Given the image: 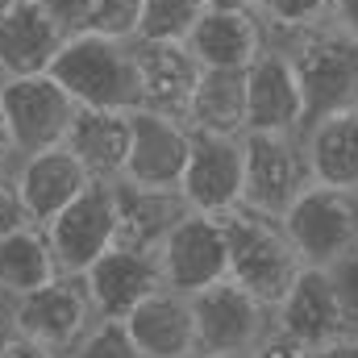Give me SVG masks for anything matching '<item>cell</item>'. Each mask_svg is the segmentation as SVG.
<instances>
[{"instance_id": "1", "label": "cell", "mask_w": 358, "mask_h": 358, "mask_svg": "<svg viewBox=\"0 0 358 358\" xmlns=\"http://www.w3.org/2000/svg\"><path fill=\"white\" fill-rule=\"evenodd\" d=\"M221 229H225L229 279L242 283L250 296H259L267 308H275L283 300V292L292 287V279L304 271L283 221L238 204V208L221 213Z\"/></svg>"}, {"instance_id": "34", "label": "cell", "mask_w": 358, "mask_h": 358, "mask_svg": "<svg viewBox=\"0 0 358 358\" xmlns=\"http://www.w3.org/2000/svg\"><path fill=\"white\" fill-rule=\"evenodd\" d=\"M334 25L358 38V0H334Z\"/></svg>"}, {"instance_id": "28", "label": "cell", "mask_w": 358, "mask_h": 358, "mask_svg": "<svg viewBox=\"0 0 358 358\" xmlns=\"http://www.w3.org/2000/svg\"><path fill=\"white\" fill-rule=\"evenodd\" d=\"M204 0H142V25L138 38H163V42H183L192 25L204 17Z\"/></svg>"}, {"instance_id": "24", "label": "cell", "mask_w": 358, "mask_h": 358, "mask_svg": "<svg viewBox=\"0 0 358 358\" xmlns=\"http://www.w3.org/2000/svg\"><path fill=\"white\" fill-rule=\"evenodd\" d=\"M187 129L200 134H246V71H200L192 104H187Z\"/></svg>"}, {"instance_id": "25", "label": "cell", "mask_w": 358, "mask_h": 358, "mask_svg": "<svg viewBox=\"0 0 358 358\" xmlns=\"http://www.w3.org/2000/svg\"><path fill=\"white\" fill-rule=\"evenodd\" d=\"M59 275L50 242L42 225H25L8 238H0V300L13 304L17 296H29L34 287L50 283Z\"/></svg>"}, {"instance_id": "33", "label": "cell", "mask_w": 358, "mask_h": 358, "mask_svg": "<svg viewBox=\"0 0 358 358\" xmlns=\"http://www.w3.org/2000/svg\"><path fill=\"white\" fill-rule=\"evenodd\" d=\"M250 358H313V350L271 329L267 338H263V346H259V350H255V355H250Z\"/></svg>"}, {"instance_id": "35", "label": "cell", "mask_w": 358, "mask_h": 358, "mask_svg": "<svg viewBox=\"0 0 358 358\" xmlns=\"http://www.w3.org/2000/svg\"><path fill=\"white\" fill-rule=\"evenodd\" d=\"M17 163H21V155H17V146H13V134H8L4 117H0V176H13Z\"/></svg>"}, {"instance_id": "4", "label": "cell", "mask_w": 358, "mask_h": 358, "mask_svg": "<svg viewBox=\"0 0 358 358\" xmlns=\"http://www.w3.org/2000/svg\"><path fill=\"white\" fill-rule=\"evenodd\" d=\"M279 221L304 267L334 271L358 255V187L308 183Z\"/></svg>"}, {"instance_id": "15", "label": "cell", "mask_w": 358, "mask_h": 358, "mask_svg": "<svg viewBox=\"0 0 358 358\" xmlns=\"http://www.w3.org/2000/svg\"><path fill=\"white\" fill-rule=\"evenodd\" d=\"M67 38L71 29L50 0H17L0 13V80L50 71Z\"/></svg>"}, {"instance_id": "5", "label": "cell", "mask_w": 358, "mask_h": 358, "mask_svg": "<svg viewBox=\"0 0 358 358\" xmlns=\"http://www.w3.org/2000/svg\"><path fill=\"white\" fill-rule=\"evenodd\" d=\"M96 304L88 296L84 275H55L50 283L34 287L29 296H17L13 304H4V325L34 338L38 346L55 350V355H71L88 329L96 325Z\"/></svg>"}, {"instance_id": "2", "label": "cell", "mask_w": 358, "mask_h": 358, "mask_svg": "<svg viewBox=\"0 0 358 358\" xmlns=\"http://www.w3.org/2000/svg\"><path fill=\"white\" fill-rule=\"evenodd\" d=\"M279 46L287 50V59L296 67L308 121L358 104V38L338 29L334 21H325V25L300 29L292 38H279Z\"/></svg>"}, {"instance_id": "22", "label": "cell", "mask_w": 358, "mask_h": 358, "mask_svg": "<svg viewBox=\"0 0 358 358\" xmlns=\"http://www.w3.org/2000/svg\"><path fill=\"white\" fill-rule=\"evenodd\" d=\"M308 176L325 187H358V104L325 113L300 134Z\"/></svg>"}, {"instance_id": "21", "label": "cell", "mask_w": 358, "mask_h": 358, "mask_svg": "<svg viewBox=\"0 0 358 358\" xmlns=\"http://www.w3.org/2000/svg\"><path fill=\"white\" fill-rule=\"evenodd\" d=\"M113 192H117V246L159 255L163 238L187 213V200L179 196V187H138V183L113 179Z\"/></svg>"}, {"instance_id": "26", "label": "cell", "mask_w": 358, "mask_h": 358, "mask_svg": "<svg viewBox=\"0 0 358 358\" xmlns=\"http://www.w3.org/2000/svg\"><path fill=\"white\" fill-rule=\"evenodd\" d=\"M71 34H100L134 42L142 25V0H50Z\"/></svg>"}, {"instance_id": "16", "label": "cell", "mask_w": 358, "mask_h": 358, "mask_svg": "<svg viewBox=\"0 0 358 358\" xmlns=\"http://www.w3.org/2000/svg\"><path fill=\"white\" fill-rule=\"evenodd\" d=\"M187 150H192V129L183 121L134 108L129 113V159H125L121 179L138 187H179Z\"/></svg>"}, {"instance_id": "11", "label": "cell", "mask_w": 358, "mask_h": 358, "mask_svg": "<svg viewBox=\"0 0 358 358\" xmlns=\"http://www.w3.org/2000/svg\"><path fill=\"white\" fill-rule=\"evenodd\" d=\"M159 271L171 292L196 296L221 279H229V255H225V229L221 217L208 213H183L176 229L159 246Z\"/></svg>"}, {"instance_id": "6", "label": "cell", "mask_w": 358, "mask_h": 358, "mask_svg": "<svg viewBox=\"0 0 358 358\" xmlns=\"http://www.w3.org/2000/svg\"><path fill=\"white\" fill-rule=\"evenodd\" d=\"M187 300L196 321V355L250 358L271 334V308L234 279H221Z\"/></svg>"}, {"instance_id": "38", "label": "cell", "mask_w": 358, "mask_h": 358, "mask_svg": "<svg viewBox=\"0 0 358 358\" xmlns=\"http://www.w3.org/2000/svg\"><path fill=\"white\" fill-rule=\"evenodd\" d=\"M0 321H4V300H0Z\"/></svg>"}, {"instance_id": "20", "label": "cell", "mask_w": 358, "mask_h": 358, "mask_svg": "<svg viewBox=\"0 0 358 358\" xmlns=\"http://www.w3.org/2000/svg\"><path fill=\"white\" fill-rule=\"evenodd\" d=\"M13 176H17L25 213H29L34 225H46L55 213H63V208L92 183L88 167H84L67 146H50V150L25 155Z\"/></svg>"}, {"instance_id": "7", "label": "cell", "mask_w": 358, "mask_h": 358, "mask_svg": "<svg viewBox=\"0 0 358 358\" xmlns=\"http://www.w3.org/2000/svg\"><path fill=\"white\" fill-rule=\"evenodd\" d=\"M76 113H80V104L67 96V88L50 71L0 80V117H4L21 159L50 150V146H63Z\"/></svg>"}, {"instance_id": "19", "label": "cell", "mask_w": 358, "mask_h": 358, "mask_svg": "<svg viewBox=\"0 0 358 358\" xmlns=\"http://www.w3.org/2000/svg\"><path fill=\"white\" fill-rule=\"evenodd\" d=\"M121 325H125L134 350L142 358H192L196 355V321H192V300L183 292L159 287Z\"/></svg>"}, {"instance_id": "30", "label": "cell", "mask_w": 358, "mask_h": 358, "mask_svg": "<svg viewBox=\"0 0 358 358\" xmlns=\"http://www.w3.org/2000/svg\"><path fill=\"white\" fill-rule=\"evenodd\" d=\"M34 225L29 213H25V200H21V187H17V176H0V238L17 234Z\"/></svg>"}, {"instance_id": "17", "label": "cell", "mask_w": 358, "mask_h": 358, "mask_svg": "<svg viewBox=\"0 0 358 358\" xmlns=\"http://www.w3.org/2000/svg\"><path fill=\"white\" fill-rule=\"evenodd\" d=\"M88 296L96 304L100 321H125L146 296H155L163 283L159 255L155 250H134V246H113L84 271Z\"/></svg>"}, {"instance_id": "29", "label": "cell", "mask_w": 358, "mask_h": 358, "mask_svg": "<svg viewBox=\"0 0 358 358\" xmlns=\"http://www.w3.org/2000/svg\"><path fill=\"white\" fill-rule=\"evenodd\" d=\"M67 358H142V355L134 350V342H129L121 321H96L88 329V338Z\"/></svg>"}, {"instance_id": "14", "label": "cell", "mask_w": 358, "mask_h": 358, "mask_svg": "<svg viewBox=\"0 0 358 358\" xmlns=\"http://www.w3.org/2000/svg\"><path fill=\"white\" fill-rule=\"evenodd\" d=\"M304 92L279 42L246 67V134H304Z\"/></svg>"}, {"instance_id": "12", "label": "cell", "mask_w": 358, "mask_h": 358, "mask_svg": "<svg viewBox=\"0 0 358 358\" xmlns=\"http://www.w3.org/2000/svg\"><path fill=\"white\" fill-rule=\"evenodd\" d=\"M242 176H246L242 138L192 129L187 167H183V179H179V196L187 200L192 213L221 217V213L238 208L242 204Z\"/></svg>"}, {"instance_id": "13", "label": "cell", "mask_w": 358, "mask_h": 358, "mask_svg": "<svg viewBox=\"0 0 358 358\" xmlns=\"http://www.w3.org/2000/svg\"><path fill=\"white\" fill-rule=\"evenodd\" d=\"M134 80H138V108L163 113L187 125V104L200 80V63L187 50V42H163V38H134Z\"/></svg>"}, {"instance_id": "10", "label": "cell", "mask_w": 358, "mask_h": 358, "mask_svg": "<svg viewBox=\"0 0 358 358\" xmlns=\"http://www.w3.org/2000/svg\"><path fill=\"white\" fill-rule=\"evenodd\" d=\"M271 329L308 346V350H321L329 342H342L350 338V317H346V304H342V292H338V279L334 271L321 267H304L292 287L283 292V300L271 308Z\"/></svg>"}, {"instance_id": "18", "label": "cell", "mask_w": 358, "mask_h": 358, "mask_svg": "<svg viewBox=\"0 0 358 358\" xmlns=\"http://www.w3.org/2000/svg\"><path fill=\"white\" fill-rule=\"evenodd\" d=\"M183 42L204 71H246L271 46V34L250 8H204Z\"/></svg>"}, {"instance_id": "3", "label": "cell", "mask_w": 358, "mask_h": 358, "mask_svg": "<svg viewBox=\"0 0 358 358\" xmlns=\"http://www.w3.org/2000/svg\"><path fill=\"white\" fill-rule=\"evenodd\" d=\"M50 76L67 88L80 108H138V80H134V50L129 42L100 38V34H71L50 63Z\"/></svg>"}, {"instance_id": "31", "label": "cell", "mask_w": 358, "mask_h": 358, "mask_svg": "<svg viewBox=\"0 0 358 358\" xmlns=\"http://www.w3.org/2000/svg\"><path fill=\"white\" fill-rule=\"evenodd\" d=\"M0 358H63V355H55V350L38 346L34 338H25V334L8 329V325L0 321Z\"/></svg>"}, {"instance_id": "23", "label": "cell", "mask_w": 358, "mask_h": 358, "mask_svg": "<svg viewBox=\"0 0 358 358\" xmlns=\"http://www.w3.org/2000/svg\"><path fill=\"white\" fill-rule=\"evenodd\" d=\"M129 113L121 108H80L76 113L63 146L88 167L92 179H121L125 159H129Z\"/></svg>"}, {"instance_id": "32", "label": "cell", "mask_w": 358, "mask_h": 358, "mask_svg": "<svg viewBox=\"0 0 358 358\" xmlns=\"http://www.w3.org/2000/svg\"><path fill=\"white\" fill-rule=\"evenodd\" d=\"M338 279V292H342V304H346V317H350V329L358 334V255L346 259L342 267H334Z\"/></svg>"}, {"instance_id": "37", "label": "cell", "mask_w": 358, "mask_h": 358, "mask_svg": "<svg viewBox=\"0 0 358 358\" xmlns=\"http://www.w3.org/2000/svg\"><path fill=\"white\" fill-rule=\"evenodd\" d=\"M13 4H17V0H0V13H4V8H13Z\"/></svg>"}, {"instance_id": "9", "label": "cell", "mask_w": 358, "mask_h": 358, "mask_svg": "<svg viewBox=\"0 0 358 358\" xmlns=\"http://www.w3.org/2000/svg\"><path fill=\"white\" fill-rule=\"evenodd\" d=\"M246 176H242V204L267 217H283L292 200L313 183L300 134H242Z\"/></svg>"}, {"instance_id": "8", "label": "cell", "mask_w": 358, "mask_h": 358, "mask_svg": "<svg viewBox=\"0 0 358 358\" xmlns=\"http://www.w3.org/2000/svg\"><path fill=\"white\" fill-rule=\"evenodd\" d=\"M59 275H84V271L117 246V192L113 179H92L88 187L42 225Z\"/></svg>"}, {"instance_id": "36", "label": "cell", "mask_w": 358, "mask_h": 358, "mask_svg": "<svg viewBox=\"0 0 358 358\" xmlns=\"http://www.w3.org/2000/svg\"><path fill=\"white\" fill-rule=\"evenodd\" d=\"M208 8H250L255 13V0H204Z\"/></svg>"}, {"instance_id": "27", "label": "cell", "mask_w": 358, "mask_h": 358, "mask_svg": "<svg viewBox=\"0 0 358 358\" xmlns=\"http://www.w3.org/2000/svg\"><path fill=\"white\" fill-rule=\"evenodd\" d=\"M255 13L263 17L271 42H279L300 29L334 21V0H255Z\"/></svg>"}]
</instances>
